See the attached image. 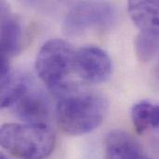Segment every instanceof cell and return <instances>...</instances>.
I'll list each match as a JSON object with an SVG mask.
<instances>
[{
  "label": "cell",
  "instance_id": "cell-11",
  "mask_svg": "<svg viewBox=\"0 0 159 159\" xmlns=\"http://www.w3.org/2000/svg\"><path fill=\"white\" fill-rule=\"evenodd\" d=\"M159 50V36L140 33L135 38V52L137 58L143 62L154 59Z\"/></svg>",
  "mask_w": 159,
  "mask_h": 159
},
{
  "label": "cell",
  "instance_id": "cell-2",
  "mask_svg": "<svg viewBox=\"0 0 159 159\" xmlns=\"http://www.w3.org/2000/svg\"><path fill=\"white\" fill-rule=\"evenodd\" d=\"M0 143L18 158L44 159L53 151L55 134L48 125L7 123L1 127Z\"/></svg>",
  "mask_w": 159,
  "mask_h": 159
},
{
  "label": "cell",
  "instance_id": "cell-8",
  "mask_svg": "<svg viewBox=\"0 0 159 159\" xmlns=\"http://www.w3.org/2000/svg\"><path fill=\"white\" fill-rule=\"evenodd\" d=\"M143 154L140 143L126 131L112 130L105 139V159H137Z\"/></svg>",
  "mask_w": 159,
  "mask_h": 159
},
{
  "label": "cell",
  "instance_id": "cell-1",
  "mask_svg": "<svg viewBox=\"0 0 159 159\" xmlns=\"http://www.w3.org/2000/svg\"><path fill=\"white\" fill-rule=\"evenodd\" d=\"M56 95L57 122L69 135H83L97 129L103 121L108 103L101 94L80 90L71 84Z\"/></svg>",
  "mask_w": 159,
  "mask_h": 159
},
{
  "label": "cell",
  "instance_id": "cell-9",
  "mask_svg": "<svg viewBox=\"0 0 159 159\" xmlns=\"http://www.w3.org/2000/svg\"><path fill=\"white\" fill-rule=\"evenodd\" d=\"M128 10L142 33L159 36V1H129Z\"/></svg>",
  "mask_w": 159,
  "mask_h": 159
},
{
  "label": "cell",
  "instance_id": "cell-12",
  "mask_svg": "<svg viewBox=\"0 0 159 159\" xmlns=\"http://www.w3.org/2000/svg\"><path fill=\"white\" fill-rule=\"evenodd\" d=\"M137 159H152V158H150V157H148L147 156H145L144 154H143L142 156H140V157H139Z\"/></svg>",
  "mask_w": 159,
  "mask_h": 159
},
{
  "label": "cell",
  "instance_id": "cell-4",
  "mask_svg": "<svg viewBox=\"0 0 159 159\" xmlns=\"http://www.w3.org/2000/svg\"><path fill=\"white\" fill-rule=\"evenodd\" d=\"M115 17L114 7L104 2H83L73 7L63 21V30L68 35H80L90 30L108 28Z\"/></svg>",
  "mask_w": 159,
  "mask_h": 159
},
{
  "label": "cell",
  "instance_id": "cell-10",
  "mask_svg": "<svg viewBox=\"0 0 159 159\" xmlns=\"http://www.w3.org/2000/svg\"><path fill=\"white\" fill-rule=\"evenodd\" d=\"M131 120L139 134H143L149 129L159 127V104L142 101L131 109Z\"/></svg>",
  "mask_w": 159,
  "mask_h": 159
},
{
  "label": "cell",
  "instance_id": "cell-5",
  "mask_svg": "<svg viewBox=\"0 0 159 159\" xmlns=\"http://www.w3.org/2000/svg\"><path fill=\"white\" fill-rule=\"evenodd\" d=\"M113 70L109 55L95 46H86L75 50V72L90 84H101L108 80Z\"/></svg>",
  "mask_w": 159,
  "mask_h": 159
},
{
  "label": "cell",
  "instance_id": "cell-6",
  "mask_svg": "<svg viewBox=\"0 0 159 159\" xmlns=\"http://www.w3.org/2000/svg\"><path fill=\"white\" fill-rule=\"evenodd\" d=\"M17 117L29 124L48 125L50 106L47 98L40 92L29 89L11 107Z\"/></svg>",
  "mask_w": 159,
  "mask_h": 159
},
{
  "label": "cell",
  "instance_id": "cell-7",
  "mask_svg": "<svg viewBox=\"0 0 159 159\" xmlns=\"http://www.w3.org/2000/svg\"><path fill=\"white\" fill-rule=\"evenodd\" d=\"M1 59L9 61L21 48L22 33L20 21L6 2H1Z\"/></svg>",
  "mask_w": 159,
  "mask_h": 159
},
{
  "label": "cell",
  "instance_id": "cell-3",
  "mask_svg": "<svg viewBox=\"0 0 159 159\" xmlns=\"http://www.w3.org/2000/svg\"><path fill=\"white\" fill-rule=\"evenodd\" d=\"M75 50L65 40L54 38L46 42L35 61V71L46 86L56 94L68 85L66 79L75 71Z\"/></svg>",
  "mask_w": 159,
  "mask_h": 159
},
{
  "label": "cell",
  "instance_id": "cell-13",
  "mask_svg": "<svg viewBox=\"0 0 159 159\" xmlns=\"http://www.w3.org/2000/svg\"><path fill=\"white\" fill-rule=\"evenodd\" d=\"M1 159H7V158H6L5 157H3V156H2V157H1Z\"/></svg>",
  "mask_w": 159,
  "mask_h": 159
}]
</instances>
